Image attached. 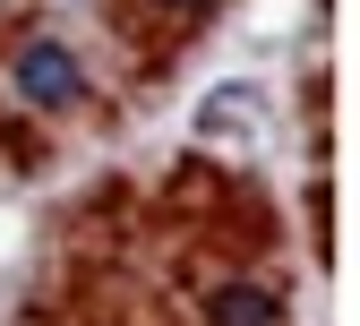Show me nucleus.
Masks as SVG:
<instances>
[{"label":"nucleus","instance_id":"obj_2","mask_svg":"<svg viewBox=\"0 0 360 326\" xmlns=\"http://www.w3.org/2000/svg\"><path fill=\"white\" fill-rule=\"evenodd\" d=\"M206 309H214V326H275V318H283V301L257 292V284H223Z\"/></svg>","mask_w":360,"mask_h":326},{"label":"nucleus","instance_id":"obj_3","mask_svg":"<svg viewBox=\"0 0 360 326\" xmlns=\"http://www.w3.org/2000/svg\"><path fill=\"white\" fill-rule=\"evenodd\" d=\"M172 9H206V0H172Z\"/></svg>","mask_w":360,"mask_h":326},{"label":"nucleus","instance_id":"obj_1","mask_svg":"<svg viewBox=\"0 0 360 326\" xmlns=\"http://www.w3.org/2000/svg\"><path fill=\"white\" fill-rule=\"evenodd\" d=\"M9 77H18V95H26L34 112H69V104L86 95V69H77L69 43H26V52L9 61Z\"/></svg>","mask_w":360,"mask_h":326}]
</instances>
